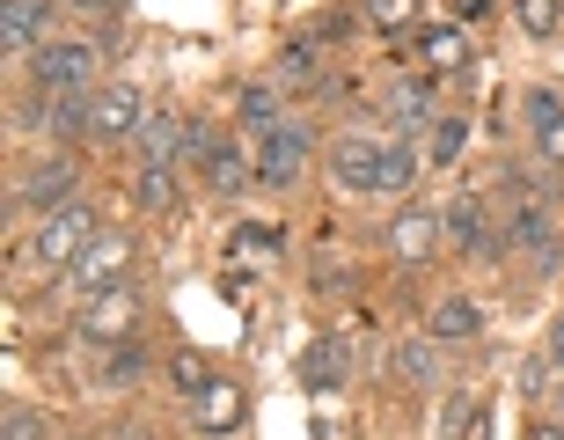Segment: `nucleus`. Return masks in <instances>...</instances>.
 I'll list each match as a JSON object with an SVG mask.
<instances>
[{
    "instance_id": "nucleus-1",
    "label": "nucleus",
    "mask_w": 564,
    "mask_h": 440,
    "mask_svg": "<svg viewBox=\"0 0 564 440\" xmlns=\"http://www.w3.org/2000/svg\"><path fill=\"white\" fill-rule=\"evenodd\" d=\"M425 147L419 140H389V132H337L330 140V184L345 198H397L419 184Z\"/></svg>"
},
{
    "instance_id": "nucleus-2",
    "label": "nucleus",
    "mask_w": 564,
    "mask_h": 440,
    "mask_svg": "<svg viewBox=\"0 0 564 440\" xmlns=\"http://www.w3.org/2000/svg\"><path fill=\"white\" fill-rule=\"evenodd\" d=\"M499 221H506V250H513V257H528V265H535L543 279L564 265L557 184H550V191H521V198H506V206H499Z\"/></svg>"
},
{
    "instance_id": "nucleus-3",
    "label": "nucleus",
    "mask_w": 564,
    "mask_h": 440,
    "mask_svg": "<svg viewBox=\"0 0 564 440\" xmlns=\"http://www.w3.org/2000/svg\"><path fill=\"white\" fill-rule=\"evenodd\" d=\"M66 337H74V345H88V353H118V345L147 337V293H140V287H118V293H96V301H82Z\"/></svg>"
},
{
    "instance_id": "nucleus-4",
    "label": "nucleus",
    "mask_w": 564,
    "mask_h": 440,
    "mask_svg": "<svg viewBox=\"0 0 564 440\" xmlns=\"http://www.w3.org/2000/svg\"><path fill=\"white\" fill-rule=\"evenodd\" d=\"M96 66H104V44L96 37H52L30 52V88L44 96H96Z\"/></svg>"
},
{
    "instance_id": "nucleus-5",
    "label": "nucleus",
    "mask_w": 564,
    "mask_h": 440,
    "mask_svg": "<svg viewBox=\"0 0 564 440\" xmlns=\"http://www.w3.org/2000/svg\"><path fill=\"white\" fill-rule=\"evenodd\" d=\"M96 235H104V213L88 206V198H74V206H59V213H44V221H37V243H30V250H37L44 272L66 279L74 265H82V250L96 243Z\"/></svg>"
},
{
    "instance_id": "nucleus-6",
    "label": "nucleus",
    "mask_w": 564,
    "mask_h": 440,
    "mask_svg": "<svg viewBox=\"0 0 564 440\" xmlns=\"http://www.w3.org/2000/svg\"><path fill=\"white\" fill-rule=\"evenodd\" d=\"M381 243H389V257H397L403 272H419V265H433V257L447 250V213L425 206V198H403V206L381 221Z\"/></svg>"
},
{
    "instance_id": "nucleus-7",
    "label": "nucleus",
    "mask_w": 564,
    "mask_h": 440,
    "mask_svg": "<svg viewBox=\"0 0 564 440\" xmlns=\"http://www.w3.org/2000/svg\"><path fill=\"white\" fill-rule=\"evenodd\" d=\"M440 213H447V250L455 257H469V265L506 257V221H499V206H491L484 191H455Z\"/></svg>"
},
{
    "instance_id": "nucleus-8",
    "label": "nucleus",
    "mask_w": 564,
    "mask_h": 440,
    "mask_svg": "<svg viewBox=\"0 0 564 440\" xmlns=\"http://www.w3.org/2000/svg\"><path fill=\"white\" fill-rule=\"evenodd\" d=\"M132 265H140V243H132L126 228H104V235H96V243L82 250V265L66 272V287L82 293V301H96V293L132 287Z\"/></svg>"
},
{
    "instance_id": "nucleus-9",
    "label": "nucleus",
    "mask_w": 564,
    "mask_h": 440,
    "mask_svg": "<svg viewBox=\"0 0 564 440\" xmlns=\"http://www.w3.org/2000/svg\"><path fill=\"white\" fill-rule=\"evenodd\" d=\"M82 184H88V162L82 154H74V147H52V154H37V162L22 169V206L37 213H59V206H74V198H82Z\"/></svg>"
},
{
    "instance_id": "nucleus-10",
    "label": "nucleus",
    "mask_w": 564,
    "mask_h": 440,
    "mask_svg": "<svg viewBox=\"0 0 564 440\" xmlns=\"http://www.w3.org/2000/svg\"><path fill=\"white\" fill-rule=\"evenodd\" d=\"M308 162H315V126H301V118L272 126L257 140V191H293L308 176Z\"/></svg>"
},
{
    "instance_id": "nucleus-11",
    "label": "nucleus",
    "mask_w": 564,
    "mask_h": 440,
    "mask_svg": "<svg viewBox=\"0 0 564 440\" xmlns=\"http://www.w3.org/2000/svg\"><path fill=\"white\" fill-rule=\"evenodd\" d=\"M147 96H140V82H104L96 96H88V140L96 147H132L140 140V126H147Z\"/></svg>"
},
{
    "instance_id": "nucleus-12",
    "label": "nucleus",
    "mask_w": 564,
    "mask_h": 440,
    "mask_svg": "<svg viewBox=\"0 0 564 440\" xmlns=\"http://www.w3.org/2000/svg\"><path fill=\"white\" fill-rule=\"evenodd\" d=\"M440 110H447V104H440L433 74H403V82L381 88V126H389V140H425Z\"/></svg>"
},
{
    "instance_id": "nucleus-13",
    "label": "nucleus",
    "mask_w": 564,
    "mask_h": 440,
    "mask_svg": "<svg viewBox=\"0 0 564 440\" xmlns=\"http://www.w3.org/2000/svg\"><path fill=\"white\" fill-rule=\"evenodd\" d=\"M184 419H191L198 440H235L242 426H250V389H242L235 375H213L198 397H184Z\"/></svg>"
},
{
    "instance_id": "nucleus-14",
    "label": "nucleus",
    "mask_w": 564,
    "mask_h": 440,
    "mask_svg": "<svg viewBox=\"0 0 564 440\" xmlns=\"http://www.w3.org/2000/svg\"><path fill=\"white\" fill-rule=\"evenodd\" d=\"M425 337L447 345V353H469L477 337H491V309H484L477 293H440L433 309H425Z\"/></svg>"
},
{
    "instance_id": "nucleus-15",
    "label": "nucleus",
    "mask_w": 564,
    "mask_h": 440,
    "mask_svg": "<svg viewBox=\"0 0 564 440\" xmlns=\"http://www.w3.org/2000/svg\"><path fill=\"white\" fill-rule=\"evenodd\" d=\"M521 126H528L535 162L557 176V169H564V88H528V96H521Z\"/></svg>"
},
{
    "instance_id": "nucleus-16",
    "label": "nucleus",
    "mask_w": 564,
    "mask_h": 440,
    "mask_svg": "<svg viewBox=\"0 0 564 440\" xmlns=\"http://www.w3.org/2000/svg\"><path fill=\"white\" fill-rule=\"evenodd\" d=\"M198 184L220 191V198H242V191L257 184V147H250V140H228V132H220V147H213L206 162H198Z\"/></svg>"
},
{
    "instance_id": "nucleus-17",
    "label": "nucleus",
    "mask_w": 564,
    "mask_h": 440,
    "mask_svg": "<svg viewBox=\"0 0 564 440\" xmlns=\"http://www.w3.org/2000/svg\"><path fill=\"white\" fill-rule=\"evenodd\" d=\"M37 44H52V0H0V52L22 60Z\"/></svg>"
},
{
    "instance_id": "nucleus-18",
    "label": "nucleus",
    "mask_w": 564,
    "mask_h": 440,
    "mask_svg": "<svg viewBox=\"0 0 564 440\" xmlns=\"http://www.w3.org/2000/svg\"><path fill=\"white\" fill-rule=\"evenodd\" d=\"M397 382H403V389H419V397H433L440 382H447V345H433L425 331L397 337Z\"/></svg>"
},
{
    "instance_id": "nucleus-19",
    "label": "nucleus",
    "mask_w": 564,
    "mask_h": 440,
    "mask_svg": "<svg viewBox=\"0 0 564 440\" xmlns=\"http://www.w3.org/2000/svg\"><path fill=\"white\" fill-rule=\"evenodd\" d=\"M132 154H140V169H184V118L176 110H147Z\"/></svg>"
},
{
    "instance_id": "nucleus-20",
    "label": "nucleus",
    "mask_w": 564,
    "mask_h": 440,
    "mask_svg": "<svg viewBox=\"0 0 564 440\" xmlns=\"http://www.w3.org/2000/svg\"><path fill=\"white\" fill-rule=\"evenodd\" d=\"M301 389L308 397H337L345 389V337H308V353H301Z\"/></svg>"
},
{
    "instance_id": "nucleus-21",
    "label": "nucleus",
    "mask_w": 564,
    "mask_h": 440,
    "mask_svg": "<svg viewBox=\"0 0 564 440\" xmlns=\"http://www.w3.org/2000/svg\"><path fill=\"white\" fill-rule=\"evenodd\" d=\"M462 66H469V37H462L455 22H440V30H425L419 37V74H462Z\"/></svg>"
},
{
    "instance_id": "nucleus-22",
    "label": "nucleus",
    "mask_w": 564,
    "mask_h": 440,
    "mask_svg": "<svg viewBox=\"0 0 564 440\" xmlns=\"http://www.w3.org/2000/svg\"><path fill=\"white\" fill-rule=\"evenodd\" d=\"M235 126H242V132H257V140H264V132H272V126H286V96H279L272 82H250V88H242V96H235Z\"/></svg>"
},
{
    "instance_id": "nucleus-23",
    "label": "nucleus",
    "mask_w": 564,
    "mask_h": 440,
    "mask_svg": "<svg viewBox=\"0 0 564 440\" xmlns=\"http://www.w3.org/2000/svg\"><path fill=\"white\" fill-rule=\"evenodd\" d=\"M419 147H425V162H433V169H455L462 154H469V118H462V110H440L433 132H425Z\"/></svg>"
},
{
    "instance_id": "nucleus-24",
    "label": "nucleus",
    "mask_w": 564,
    "mask_h": 440,
    "mask_svg": "<svg viewBox=\"0 0 564 440\" xmlns=\"http://www.w3.org/2000/svg\"><path fill=\"white\" fill-rule=\"evenodd\" d=\"M147 367H154V353H147V337H132V345L104 353V389H140Z\"/></svg>"
},
{
    "instance_id": "nucleus-25",
    "label": "nucleus",
    "mask_w": 564,
    "mask_h": 440,
    "mask_svg": "<svg viewBox=\"0 0 564 440\" xmlns=\"http://www.w3.org/2000/svg\"><path fill=\"white\" fill-rule=\"evenodd\" d=\"M132 206L140 213H176V169H132Z\"/></svg>"
},
{
    "instance_id": "nucleus-26",
    "label": "nucleus",
    "mask_w": 564,
    "mask_h": 440,
    "mask_svg": "<svg viewBox=\"0 0 564 440\" xmlns=\"http://www.w3.org/2000/svg\"><path fill=\"white\" fill-rule=\"evenodd\" d=\"M484 426V404H477V389H455V397L440 404V433L433 440H469Z\"/></svg>"
},
{
    "instance_id": "nucleus-27",
    "label": "nucleus",
    "mask_w": 564,
    "mask_h": 440,
    "mask_svg": "<svg viewBox=\"0 0 564 440\" xmlns=\"http://www.w3.org/2000/svg\"><path fill=\"white\" fill-rule=\"evenodd\" d=\"M52 147H82L88 140V96H52Z\"/></svg>"
},
{
    "instance_id": "nucleus-28",
    "label": "nucleus",
    "mask_w": 564,
    "mask_h": 440,
    "mask_svg": "<svg viewBox=\"0 0 564 440\" xmlns=\"http://www.w3.org/2000/svg\"><path fill=\"white\" fill-rule=\"evenodd\" d=\"M513 22H521L535 44H550L564 30V0H513Z\"/></svg>"
},
{
    "instance_id": "nucleus-29",
    "label": "nucleus",
    "mask_w": 564,
    "mask_h": 440,
    "mask_svg": "<svg viewBox=\"0 0 564 440\" xmlns=\"http://www.w3.org/2000/svg\"><path fill=\"white\" fill-rule=\"evenodd\" d=\"M52 126V96L30 88V96H8V132H44Z\"/></svg>"
},
{
    "instance_id": "nucleus-30",
    "label": "nucleus",
    "mask_w": 564,
    "mask_h": 440,
    "mask_svg": "<svg viewBox=\"0 0 564 440\" xmlns=\"http://www.w3.org/2000/svg\"><path fill=\"white\" fill-rule=\"evenodd\" d=\"M359 15H367V30H389L397 37V30L419 22V0H359Z\"/></svg>"
},
{
    "instance_id": "nucleus-31",
    "label": "nucleus",
    "mask_w": 564,
    "mask_h": 440,
    "mask_svg": "<svg viewBox=\"0 0 564 440\" xmlns=\"http://www.w3.org/2000/svg\"><path fill=\"white\" fill-rule=\"evenodd\" d=\"M0 440H52V426H44L37 404H8L0 411Z\"/></svg>"
},
{
    "instance_id": "nucleus-32",
    "label": "nucleus",
    "mask_w": 564,
    "mask_h": 440,
    "mask_svg": "<svg viewBox=\"0 0 564 440\" xmlns=\"http://www.w3.org/2000/svg\"><path fill=\"white\" fill-rule=\"evenodd\" d=\"M206 382H213V359H198V353H176V359H169V389H176V397H198Z\"/></svg>"
},
{
    "instance_id": "nucleus-33",
    "label": "nucleus",
    "mask_w": 564,
    "mask_h": 440,
    "mask_svg": "<svg viewBox=\"0 0 564 440\" xmlns=\"http://www.w3.org/2000/svg\"><path fill=\"white\" fill-rule=\"evenodd\" d=\"M74 15H126V0H66Z\"/></svg>"
},
{
    "instance_id": "nucleus-34",
    "label": "nucleus",
    "mask_w": 564,
    "mask_h": 440,
    "mask_svg": "<svg viewBox=\"0 0 564 440\" xmlns=\"http://www.w3.org/2000/svg\"><path fill=\"white\" fill-rule=\"evenodd\" d=\"M543 353H550V367H564V315L550 323V345H543Z\"/></svg>"
},
{
    "instance_id": "nucleus-35",
    "label": "nucleus",
    "mask_w": 564,
    "mask_h": 440,
    "mask_svg": "<svg viewBox=\"0 0 564 440\" xmlns=\"http://www.w3.org/2000/svg\"><path fill=\"white\" fill-rule=\"evenodd\" d=\"M110 440H162V433H154V426H140V419H126V426H118Z\"/></svg>"
},
{
    "instance_id": "nucleus-36",
    "label": "nucleus",
    "mask_w": 564,
    "mask_h": 440,
    "mask_svg": "<svg viewBox=\"0 0 564 440\" xmlns=\"http://www.w3.org/2000/svg\"><path fill=\"white\" fill-rule=\"evenodd\" d=\"M528 440H564V419H535V433Z\"/></svg>"
},
{
    "instance_id": "nucleus-37",
    "label": "nucleus",
    "mask_w": 564,
    "mask_h": 440,
    "mask_svg": "<svg viewBox=\"0 0 564 440\" xmlns=\"http://www.w3.org/2000/svg\"><path fill=\"white\" fill-rule=\"evenodd\" d=\"M484 8H491V0H455V15H462V22H484Z\"/></svg>"
},
{
    "instance_id": "nucleus-38",
    "label": "nucleus",
    "mask_w": 564,
    "mask_h": 440,
    "mask_svg": "<svg viewBox=\"0 0 564 440\" xmlns=\"http://www.w3.org/2000/svg\"><path fill=\"white\" fill-rule=\"evenodd\" d=\"M59 440H74V433H59Z\"/></svg>"
}]
</instances>
